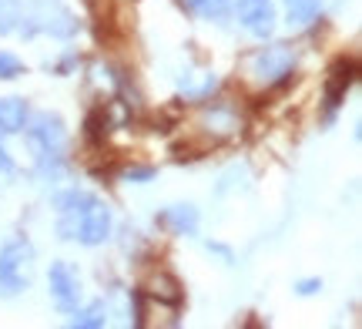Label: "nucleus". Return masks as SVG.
<instances>
[{
	"label": "nucleus",
	"instance_id": "obj_1",
	"mask_svg": "<svg viewBox=\"0 0 362 329\" xmlns=\"http://www.w3.org/2000/svg\"><path fill=\"white\" fill-rule=\"evenodd\" d=\"M54 229L64 242L98 249L115 232V212L98 192L64 188V192L54 195Z\"/></svg>",
	"mask_w": 362,
	"mask_h": 329
},
{
	"label": "nucleus",
	"instance_id": "obj_2",
	"mask_svg": "<svg viewBox=\"0 0 362 329\" xmlns=\"http://www.w3.org/2000/svg\"><path fill=\"white\" fill-rule=\"evenodd\" d=\"M24 138L40 178H57L67 168V125L61 115H51V111L30 115L24 125Z\"/></svg>",
	"mask_w": 362,
	"mask_h": 329
},
{
	"label": "nucleus",
	"instance_id": "obj_3",
	"mask_svg": "<svg viewBox=\"0 0 362 329\" xmlns=\"http://www.w3.org/2000/svg\"><path fill=\"white\" fill-rule=\"evenodd\" d=\"M78 17L64 0H24L17 37H57L67 40L78 34Z\"/></svg>",
	"mask_w": 362,
	"mask_h": 329
},
{
	"label": "nucleus",
	"instance_id": "obj_4",
	"mask_svg": "<svg viewBox=\"0 0 362 329\" xmlns=\"http://www.w3.org/2000/svg\"><path fill=\"white\" fill-rule=\"evenodd\" d=\"M37 252L27 236H13L0 246V296H21L30 289Z\"/></svg>",
	"mask_w": 362,
	"mask_h": 329
},
{
	"label": "nucleus",
	"instance_id": "obj_5",
	"mask_svg": "<svg viewBox=\"0 0 362 329\" xmlns=\"http://www.w3.org/2000/svg\"><path fill=\"white\" fill-rule=\"evenodd\" d=\"M292 71H296V51L288 44H265L248 61V74L259 81V84H265V88L282 84Z\"/></svg>",
	"mask_w": 362,
	"mask_h": 329
},
{
	"label": "nucleus",
	"instance_id": "obj_6",
	"mask_svg": "<svg viewBox=\"0 0 362 329\" xmlns=\"http://www.w3.org/2000/svg\"><path fill=\"white\" fill-rule=\"evenodd\" d=\"M47 289H51V299L61 313H74L84 303V279H81L78 265L67 262V259L51 262V269H47Z\"/></svg>",
	"mask_w": 362,
	"mask_h": 329
},
{
	"label": "nucleus",
	"instance_id": "obj_7",
	"mask_svg": "<svg viewBox=\"0 0 362 329\" xmlns=\"http://www.w3.org/2000/svg\"><path fill=\"white\" fill-rule=\"evenodd\" d=\"M235 7V21L238 27L252 34L255 40H265L275 34V24H279V7L275 0H232Z\"/></svg>",
	"mask_w": 362,
	"mask_h": 329
},
{
	"label": "nucleus",
	"instance_id": "obj_8",
	"mask_svg": "<svg viewBox=\"0 0 362 329\" xmlns=\"http://www.w3.org/2000/svg\"><path fill=\"white\" fill-rule=\"evenodd\" d=\"M27 118H30L27 101H21V98H0V138L4 134H21Z\"/></svg>",
	"mask_w": 362,
	"mask_h": 329
},
{
	"label": "nucleus",
	"instance_id": "obj_9",
	"mask_svg": "<svg viewBox=\"0 0 362 329\" xmlns=\"http://www.w3.org/2000/svg\"><path fill=\"white\" fill-rule=\"evenodd\" d=\"M161 225L175 236H194L198 232V209L194 205H168L161 212Z\"/></svg>",
	"mask_w": 362,
	"mask_h": 329
},
{
	"label": "nucleus",
	"instance_id": "obj_10",
	"mask_svg": "<svg viewBox=\"0 0 362 329\" xmlns=\"http://www.w3.org/2000/svg\"><path fill=\"white\" fill-rule=\"evenodd\" d=\"M322 13V4L319 0H285V17H288V27H312Z\"/></svg>",
	"mask_w": 362,
	"mask_h": 329
},
{
	"label": "nucleus",
	"instance_id": "obj_11",
	"mask_svg": "<svg viewBox=\"0 0 362 329\" xmlns=\"http://www.w3.org/2000/svg\"><path fill=\"white\" fill-rule=\"evenodd\" d=\"M67 323L78 326V329H101V326H107V306L104 303H90V306L81 303L78 309L71 313Z\"/></svg>",
	"mask_w": 362,
	"mask_h": 329
},
{
	"label": "nucleus",
	"instance_id": "obj_12",
	"mask_svg": "<svg viewBox=\"0 0 362 329\" xmlns=\"http://www.w3.org/2000/svg\"><path fill=\"white\" fill-rule=\"evenodd\" d=\"M21 7H24V0H0V37L17 34V24H21Z\"/></svg>",
	"mask_w": 362,
	"mask_h": 329
},
{
	"label": "nucleus",
	"instance_id": "obj_13",
	"mask_svg": "<svg viewBox=\"0 0 362 329\" xmlns=\"http://www.w3.org/2000/svg\"><path fill=\"white\" fill-rule=\"evenodd\" d=\"M188 7H192L202 21H221L228 7H232V0H188Z\"/></svg>",
	"mask_w": 362,
	"mask_h": 329
},
{
	"label": "nucleus",
	"instance_id": "obj_14",
	"mask_svg": "<svg viewBox=\"0 0 362 329\" xmlns=\"http://www.w3.org/2000/svg\"><path fill=\"white\" fill-rule=\"evenodd\" d=\"M21 74H27V64L11 51H0V81H17Z\"/></svg>",
	"mask_w": 362,
	"mask_h": 329
},
{
	"label": "nucleus",
	"instance_id": "obj_15",
	"mask_svg": "<svg viewBox=\"0 0 362 329\" xmlns=\"http://www.w3.org/2000/svg\"><path fill=\"white\" fill-rule=\"evenodd\" d=\"M13 175H17V161L11 158V151L0 142V178H13Z\"/></svg>",
	"mask_w": 362,
	"mask_h": 329
},
{
	"label": "nucleus",
	"instance_id": "obj_16",
	"mask_svg": "<svg viewBox=\"0 0 362 329\" xmlns=\"http://www.w3.org/2000/svg\"><path fill=\"white\" fill-rule=\"evenodd\" d=\"M319 289H322V279H302V282H296L298 296H315Z\"/></svg>",
	"mask_w": 362,
	"mask_h": 329
}]
</instances>
